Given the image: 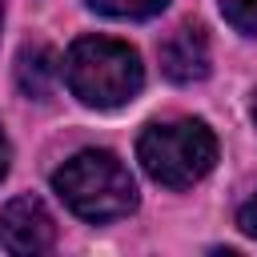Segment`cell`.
I'll return each mask as SVG.
<instances>
[{
  "instance_id": "obj_9",
  "label": "cell",
  "mask_w": 257,
  "mask_h": 257,
  "mask_svg": "<svg viewBox=\"0 0 257 257\" xmlns=\"http://www.w3.org/2000/svg\"><path fill=\"white\" fill-rule=\"evenodd\" d=\"M237 225H241V233H249V237L257 241V197H249V201L241 205V213H237Z\"/></svg>"
},
{
  "instance_id": "obj_12",
  "label": "cell",
  "mask_w": 257,
  "mask_h": 257,
  "mask_svg": "<svg viewBox=\"0 0 257 257\" xmlns=\"http://www.w3.org/2000/svg\"><path fill=\"white\" fill-rule=\"evenodd\" d=\"M0 20H4V8H0Z\"/></svg>"
},
{
  "instance_id": "obj_11",
  "label": "cell",
  "mask_w": 257,
  "mask_h": 257,
  "mask_svg": "<svg viewBox=\"0 0 257 257\" xmlns=\"http://www.w3.org/2000/svg\"><path fill=\"white\" fill-rule=\"evenodd\" d=\"M253 120H257V96H253Z\"/></svg>"
},
{
  "instance_id": "obj_7",
  "label": "cell",
  "mask_w": 257,
  "mask_h": 257,
  "mask_svg": "<svg viewBox=\"0 0 257 257\" xmlns=\"http://www.w3.org/2000/svg\"><path fill=\"white\" fill-rule=\"evenodd\" d=\"M165 4L169 0H88V8L116 16V20H145V16H157Z\"/></svg>"
},
{
  "instance_id": "obj_1",
  "label": "cell",
  "mask_w": 257,
  "mask_h": 257,
  "mask_svg": "<svg viewBox=\"0 0 257 257\" xmlns=\"http://www.w3.org/2000/svg\"><path fill=\"white\" fill-rule=\"evenodd\" d=\"M56 197L84 221H116L137 209V181L108 149H84L52 173Z\"/></svg>"
},
{
  "instance_id": "obj_6",
  "label": "cell",
  "mask_w": 257,
  "mask_h": 257,
  "mask_svg": "<svg viewBox=\"0 0 257 257\" xmlns=\"http://www.w3.org/2000/svg\"><path fill=\"white\" fill-rule=\"evenodd\" d=\"M56 76H60V60H56V52L48 44H24L20 48V56H16V84H20L24 96L44 100L52 92Z\"/></svg>"
},
{
  "instance_id": "obj_8",
  "label": "cell",
  "mask_w": 257,
  "mask_h": 257,
  "mask_svg": "<svg viewBox=\"0 0 257 257\" xmlns=\"http://www.w3.org/2000/svg\"><path fill=\"white\" fill-rule=\"evenodd\" d=\"M221 12L237 32L257 36V0H221Z\"/></svg>"
},
{
  "instance_id": "obj_4",
  "label": "cell",
  "mask_w": 257,
  "mask_h": 257,
  "mask_svg": "<svg viewBox=\"0 0 257 257\" xmlns=\"http://www.w3.org/2000/svg\"><path fill=\"white\" fill-rule=\"evenodd\" d=\"M0 241L8 253H48L56 245V221L40 197H16L0 209Z\"/></svg>"
},
{
  "instance_id": "obj_3",
  "label": "cell",
  "mask_w": 257,
  "mask_h": 257,
  "mask_svg": "<svg viewBox=\"0 0 257 257\" xmlns=\"http://www.w3.org/2000/svg\"><path fill=\"white\" fill-rule=\"evenodd\" d=\"M141 169L165 189H189L217 165V137L205 120H153L137 141Z\"/></svg>"
},
{
  "instance_id": "obj_5",
  "label": "cell",
  "mask_w": 257,
  "mask_h": 257,
  "mask_svg": "<svg viewBox=\"0 0 257 257\" xmlns=\"http://www.w3.org/2000/svg\"><path fill=\"white\" fill-rule=\"evenodd\" d=\"M161 68L177 84H193L209 76V36L201 24H177L161 40Z\"/></svg>"
},
{
  "instance_id": "obj_2",
  "label": "cell",
  "mask_w": 257,
  "mask_h": 257,
  "mask_svg": "<svg viewBox=\"0 0 257 257\" xmlns=\"http://www.w3.org/2000/svg\"><path fill=\"white\" fill-rule=\"evenodd\" d=\"M64 80L72 96H80L92 108H120L128 104L145 84V64L137 48L112 36H80L68 48Z\"/></svg>"
},
{
  "instance_id": "obj_10",
  "label": "cell",
  "mask_w": 257,
  "mask_h": 257,
  "mask_svg": "<svg viewBox=\"0 0 257 257\" xmlns=\"http://www.w3.org/2000/svg\"><path fill=\"white\" fill-rule=\"evenodd\" d=\"M8 165H12V145H8V137H4V128H0V181L8 177Z\"/></svg>"
}]
</instances>
